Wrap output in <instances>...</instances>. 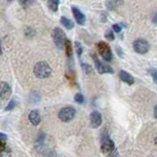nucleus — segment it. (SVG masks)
Instances as JSON below:
<instances>
[{
  "instance_id": "f257e3e1",
  "label": "nucleus",
  "mask_w": 157,
  "mask_h": 157,
  "mask_svg": "<svg viewBox=\"0 0 157 157\" xmlns=\"http://www.w3.org/2000/svg\"><path fill=\"white\" fill-rule=\"evenodd\" d=\"M34 73L38 78H46L51 75V68L46 62H38L34 68Z\"/></svg>"
},
{
  "instance_id": "f03ea898",
  "label": "nucleus",
  "mask_w": 157,
  "mask_h": 157,
  "mask_svg": "<svg viewBox=\"0 0 157 157\" xmlns=\"http://www.w3.org/2000/svg\"><path fill=\"white\" fill-rule=\"evenodd\" d=\"M76 115V109L70 107V106H67V107H64L59 111L58 113V118L61 120L62 122L68 123L72 121Z\"/></svg>"
},
{
  "instance_id": "7ed1b4c3",
  "label": "nucleus",
  "mask_w": 157,
  "mask_h": 157,
  "mask_svg": "<svg viewBox=\"0 0 157 157\" xmlns=\"http://www.w3.org/2000/svg\"><path fill=\"white\" fill-rule=\"evenodd\" d=\"M97 49L99 54L102 56V58L105 60V61L110 62L112 60V51L110 49L109 45L104 42V41H100V42L97 43Z\"/></svg>"
},
{
  "instance_id": "20e7f679",
  "label": "nucleus",
  "mask_w": 157,
  "mask_h": 157,
  "mask_svg": "<svg viewBox=\"0 0 157 157\" xmlns=\"http://www.w3.org/2000/svg\"><path fill=\"white\" fill-rule=\"evenodd\" d=\"M52 38H53V41L54 43L56 44L59 48H62L64 46V43L66 41V35L65 33L60 29V27H55L53 30L52 33Z\"/></svg>"
},
{
  "instance_id": "39448f33",
  "label": "nucleus",
  "mask_w": 157,
  "mask_h": 157,
  "mask_svg": "<svg viewBox=\"0 0 157 157\" xmlns=\"http://www.w3.org/2000/svg\"><path fill=\"white\" fill-rule=\"evenodd\" d=\"M133 47L137 53L140 54H145L149 50V43L144 38H137L133 41Z\"/></svg>"
},
{
  "instance_id": "423d86ee",
  "label": "nucleus",
  "mask_w": 157,
  "mask_h": 157,
  "mask_svg": "<svg viewBox=\"0 0 157 157\" xmlns=\"http://www.w3.org/2000/svg\"><path fill=\"white\" fill-rule=\"evenodd\" d=\"M101 152H103L105 154H110L112 151L115 150V144L112 140H110L109 137L102 138V141H101Z\"/></svg>"
},
{
  "instance_id": "0eeeda50",
  "label": "nucleus",
  "mask_w": 157,
  "mask_h": 157,
  "mask_svg": "<svg viewBox=\"0 0 157 157\" xmlns=\"http://www.w3.org/2000/svg\"><path fill=\"white\" fill-rule=\"evenodd\" d=\"M92 59L94 60V63H95V67H96V70L98 71L99 74H104V73H110V74H113L114 71L113 69L108 66V65H105V64L101 63L100 60L97 58L95 54H92Z\"/></svg>"
},
{
  "instance_id": "6e6552de",
  "label": "nucleus",
  "mask_w": 157,
  "mask_h": 157,
  "mask_svg": "<svg viewBox=\"0 0 157 157\" xmlns=\"http://www.w3.org/2000/svg\"><path fill=\"white\" fill-rule=\"evenodd\" d=\"M101 123H102V115H101L98 111H92L90 114V125L92 128H98Z\"/></svg>"
},
{
  "instance_id": "1a4fd4ad",
  "label": "nucleus",
  "mask_w": 157,
  "mask_h": 157,
  "mask_svg": "<svg viewBox=\"0 0 157 157\" xmlns=\"http://www.w3.org/2000/svg\"><path fill=\"white\" fill-rule=\"evenodd\" d=\"M11 95V87L7 82H0V98L8 99Z\"/></svg>"
},
{
  "instance_id": "9d476101",
  "label": "nucleus",
  "mask_w": 157,
  "mask_h": 157,
  "mask_svg": "<svg viewBox=\"0 0 157 157\" xmlns=\"http://www.w3.org/2000/svg\"><path fill=\"white\" fill-rule=\"evenodd\" d=\"M72 12L73 15L75 17V19L78 25H85L86 24V16L82 13L81 10H78L77 7H72Z\"/></svg>"
},
{
  "instance_id": "9b49d317",
  "label": "nucleus",
  "mask_w": 157,
  "mask_h": 157,
  "mask_svg": "<svg viewBox=\"0 0 157 157\" xmlns=\"http://www.w3.org/2000/svg\"><path fill=\"white\" fill-rule=\"evenodd\" d=\"M120 78H121L124 82H126V84L130 86L133 85V82H135V78H133L130 74L124 70H121V72H120Z\"/></svg>"
},
{
  "instance_id": "f8f14e48",
  "label": "nucleus",
  "mask_w": 157,
  "mask_h": 157,
  "mask_svg": "<svg viewBox=\"0 0 157 157\" xmlns=\"http://www.w3.org/2000/svg\"><path fill=\"white\" fill-rule=\"evenodd\" d=\"M29 119L34 126H38V125L40 123V115L38 110H33V111H31V113L29 114Z\"/></svg>"
},
{
  "instance_id": "ddd939ff",
  "label": "nucleus",
  "mask_w": 157,
  "mask_h": 157,
  "mask_svg": "<svg viewBox=\"0 0 157 157\" xmlns=\"http://www.w3.org/2000/svg\"><path fill=\"white\" fill-rule=\"evenodd\" d=\"M60 22H61V24L66 27L67 30H72L74 27V23L70 20L68 19L66 17H61V19H60Z\"/></svg>"
},
{
  "instance_id": "4468645a",
  "label": "nucleus",
  "mask_w": 157,
  "mask_h": 157,
  "mask_svg": "<svg viewBox=\"0 0 157 157\" xmlns=\"http://www.w3.org/2000/svg\"><path fill=\"white\" fill-rule=\"evenodd\" d=\"M59 0H48L47 1V5L50 8V10L53 12H56L58 10L59 7Z\"/></svg>"
},
{
  "instance_id": "2eb2a0df",
  "label": "nucleus",
  "mask_w": 157,
  "mask_h": 157,
  "mask_svg": "<svg viewBox=\"0 0 157 157\" xmlns=\"http://www.w3.org/2000/svg\"><path fill=\"white\" fill-rule=\"evenodd\" d=\"M64 46H65V49H66V54L67 56H72V53H73V48H72V43L71 41L69 39H66L65 43H64Z\"/></svg>"
},
{
  "instance_id": "dca6fc26",
  "label": "nucleus",
  "mask_w": 157,
  "mask_h": 157,
  "mask_svg": "<svg viewBox=\"0 0 157 157\" xmlns=\"http://www.w3.org/2000/svg\"><path fill=\"white\" fill-rule=\"evenodd\" d=\"M82 70L85 71V73H86V74H91L92 71H93L92 67L90 65H89V64H86V63H82Z\"/></svg>"
},
{
  "instance_id": "f3484780",
  "label": "nucleus",
  "mask_w": 157,
  "mask_h": 157,
  "mask_svg": "<svg viewBox=\"0 0 157 157\" xmlns=\"http://www.w3.org/2000/svg\"><path fill=\"white\" fill-rule=\"evenodd\" d=\"M74 99H75L77 103H80V104H82L85 102V97L82 93H77L75 95V97H74Z\"/></svg>"
},
{
  "instance_id": "a211bd4d",
  "label": "nucleus",
  "mask_w": 157,
  "mask_h": 157,
  "mask_svg": "<svg viewBox=\"0 0 157 157\" xmlns=\"http://www.w3.org/2000/svg\"><path fill=\"white\" fill-rule=\"evenodd\" d=\"M45 133H43V132H41V133H39V135H38V140H36V144H43V141H44V140H45Z\"/></svg>"
},
{
  "instance_id": "6ab92c4d",
  "label": "nucleus",
  "mask_w": 157,
  "mask_h": 157,
  "mask_svg": "<svg viewBox=\"0 0 157 157\" xmlns=\"http://www.w3.org/2000/svg\"><path fill=\"white\" fill-rule=\"evenodd\" d=\"M105 38L106 39H108L110 41H113L115 39V36H114V34H113V31H106V34H105Z\"/></svg>"
},
{
  "instance_id": "aec40b11",
  "label": "nucleus",
  "mask_w": 157,
  "mask_h": 157,
  "mask_svg": "<svg viewBox=\"0 0 157 157\" xmlns=\"http://www.w3.org/2000/svg\"><path fill=\"white\" fill-rule=\"evenodd\" d=\"M15 106H16V100L15 99H11L10 102H9L8 105L6 106V110H7V111H10V110L14 109Z\"/></svg>"
},
{
  "instance_id": "412c9836",
  "label": "nucleus",
  "mask_w": 157,
  "mask_h": 157,
  "mask_svg": "<svg viewBox=\"0 0 157 157\" xmlns=\"http://www.w3.org/2000/svg\"><path fill=\"white\" fill-rule=\"evenodd\" d=\"M76 49H77V54L78 56H81L82 53V46L81 44V42H78V41H76Z\"/></svg>"
},
{
  "instance_id": "4be33fe9",
  "label": "nucleus",
  "mask_w": 157,
  "mask_h": 157,
  "mask_svg": "<svg viewBox=\"0 0 157 157\" xmlns=\"http://www.w3.org/2000/svg\"><path fill=\"white\" fill-rule=\"evenodd\" d=\"M157 71L155 70V69H150L149 70V74L152 76V78H153V81L156 82V81H157Z\"/></svg>"
},
{
  "instance_id": "5701e85b",
  "label": "nucleus",
  "mask_w": 157,
  "mask_h": 157,
  "mask_svg": "<svg viewBox=\"0 0 157 157\" xmlns=\"http://www.w3.org/2000/svg\"><path fill=\"white\" fill-rule=\"evenodd\" d=\"M113 31H116V33H120V31H122V27H121V25H119V24H115V25H113Z\"/></svg>"
},
{
  "instance_id": "b1692460",
  "label": "nucleus",
  "mask_w": 157,
  "mask_h": 157,
  "mask_svg": "<svg viewBox=\"0 0 157 157\" xmlns=\"http://www.w3.org/2000/svg\"><path fill=\"white\" fill-rule=\"evenodd\" d=\"M20 4L23 6V7H27L31 4V1L30 0H20Z\"/></svg>"
},
{
  "instance_id": "393cba45",
  "label": "nucleus",
  "mask_w": 157,
  "mask_h": 157,
  "mask_svg": "<svg viewBox=\"0 0 157 157\" xmlns=\"http://www.w3.org/2000/svg\"><path fill=\"white\" fill-rule=\"evenodd\" d=\"M6 140H7V136L2 133H0V141H6Z\"/></svg>"
},
{
  "instance_id": "a878e982",
  "label": "nucleus",
  "mask_w": 157,
  "mask_h": 157,
  "mask_svg": "<svg viewBox=\"0 0 157 157\" xmlns=\"http://www.w3.org/2000/svg\"><path fill=\"white\" fill-rule=\"evenodd\" d=\"M117 53L119 54V56L120 57H123V52H122V49H121V47H117Z\"/></svg>"
},
{
  "instance_id": "bb28decb",
  "label": "nucleus",
  "mask_w": 157,
  "mask_h": 157,
  "mask_svg": "<svg viewBox=\"0 0 157 157\" xmlns=\"http://www.w3.org/2000/svg\"><path fill=\"white\" fill-rule=\"evenodd\" d=\"M4 147H5V146H4V144H2V141H0V151L3 150V149H4Z\"/></svg>"
},
{
  "instance_id": "cd10ccee",
  "label": "nucleus",
  "mask_w": 157,
  "mask_h": 157,
  "mask_svg": "<svg viewBox=\"0 0 157 157\" xmlns=\"http://www.w3.org/2000/svg\"><path fill=\"white\" fill-rule=\"evenodd\" d=\"M153 23H154V24H156V13L154 14V17H153Z\"/></svg>"
},
{
  "instance_id": "c85d7f7f",
  "label": "nucleus",
  "mask_w": 157,
  "mask_h": 157,
  "mask_svg": "<svg viewBox=\"0 0 157 157\" xmlns=\"http://www.w3.org/2000/svg\"><path fill=\"white\" fill-rule=\"evenodd\" d=\"M2 54V48H1V42H0V55Z\"/></svg>"
},
{
  "instance_id": "c756f323",
  "label": "nucleus",
  "mask_w": 157,
  "mask_h": 157,
  "mask_svg": "<svg viewBox=\"0 0 157 157\" xmlns=\"http://www.w3.org/2000/svg\"><path fill=\"white\" fill-rule=\"evenodd\" d=\"M8 1H12V0H8Z\"/></svg>"
}]
</instances>
